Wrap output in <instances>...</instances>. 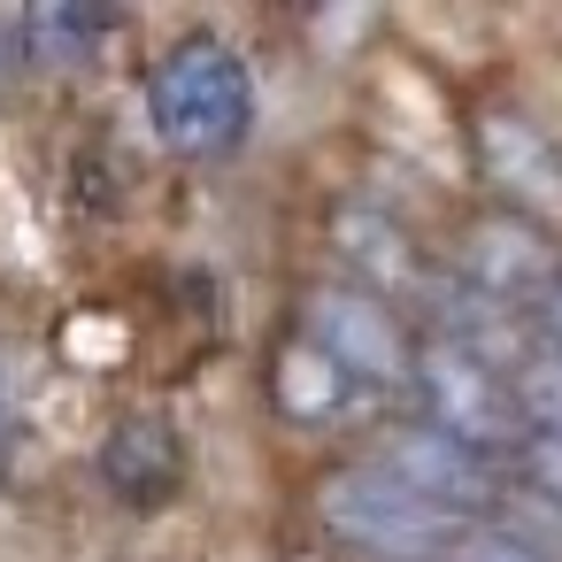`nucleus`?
<instances>
[{"label": "nucleus", "instance_id": "obj_17", "mask_svg": "<svg viewBox=\"0 0 562 562\" xmlns=\"http://www.w3.org/2000/svg\"><path fill=\"white\" fill-rule=\"evenodd\" d=\"M0 439H9V393H0Z\"/></svg>", "mask_w": 562, "mask_h": 562}, {"label": "nucleus", "instance_id": "obj_12", "mask_svg": "<svg viewBox=\"0 0 562 562\" xmlns=\"http://www.w3.org/2000/svg\"><path fill=\"white\" fill-rule=\"evenodd\" d=\"M516 416L539 424V439H562V347H531L516 362Z\"/></svg>", "mask_w": 562, "mask_h": 562}, {"label": "nucleus", "instance_id": "obj_6", "mask_svg": "<svg viewBox=\"0 0 562 562\" xmlns=\"http://www.w3.org/2000/svg\"><path fill=\"white\" fill-rule=\"evenodd\" d=\"M101 485L132 508H162L178 485H186V447L162 416H124L109 439H101Z\"/></svg>", "mask_w": 562, "mask_h": 562}, {"label": "nucleus", "instance_id": "obj_11", "mask_svg": "<svg viewBox=\"0 0 562 562\" xmlns=\"http://www.w3.org/2000/svg\"><path fill=\"white\" fill-rule=\"evenodd\" d=\"M278 401H285L293 416H339V408L355 401V385H347V378L301 339V347L285 355V370H278Z\"/></svg>", "mask_w": 562, "mask_h": 562}, {"label": "nucleus", "instance_id": "obj_3", "mask_svg": "<svg viewBox=\"0 0 562 562\" xmlns=\"http://www.w3.org/2000/svg\"><path fill=\"white\" fill-rule=\"evenodd\" d=\"M408 385L424 393V424L447 431L454 447L485 454V447H508L516 439V393L508 378L470 347V339H431L408 355Z\"/></svg>", "mask_w": 562, "mask_h": 562}, {"label": "nucleus", "instance_id": "obj_4", "mask_svg": "<svg viewBox=\"0 0 562 562\" xmlns=\"http://www.w3.org/2000/svg\"><path fill=\"white\" fill-rule=\"evenodd\" d=\"M308 347L347 378V385H401L408 378V331L393 324L385 301L355 293V285H324L308 293Z\"/></svg>", "mask_w": 562, "mask_h": 562}, {"label": "nucleus", "instance_id": "obj_2", "mask_svg": "<svg viewBox=\"0 0 562 562\" xmlns=\"http://www.w3.org/2000/svg\"><path fill=\"white\" fill-rule=\"evenodd\" d=\"M316 508H324V524H331L347 547L385 554V562H424V554H447V547L462 539L454 516H439L431 501H416V493H408L393 470H378V462L331 470L324 493H316Z\"/></svg>", "mask_w": 562, "mask_h": 562}, {"label": "nucleus", "instance_id": "obj_16", "mask_svg": "<svg viewBox=\"0 0 562 562\" xmlns=\"http://www.w3.org/2000/svg\"><path fill=\"white\" fill-rule=\"evenodd\" d=\"M9 63H16V32L0 24V86H9Z\"/></svg>", "mask_w": 562, "mask_h": 562}, {"label": "nucleus", "instance_id": "obj_9", "mask_svg": "<svg viewBox=\"0 0 562 562\" xmlns=\"http://www.w3.org/2000/svg\"><path fill=\"white\" fill-rule=\"evenodd\" d=\"M339 239H347V262L370 278V301L393 308V293H416V285H424V262H416V247H408L401 224L347 209V216H339Z\"/></svg>", "mask_w": 562, "mask_h": 562}, {"label": "nucleus", "instance_id": "obj_15", "mask_svg": "<svg viewBox=\"0 0 562 562\" xmlns=\"http://www.w3.org/2000/svg\"><path fill=\"white\" fill-rule=\"evenodd\" d=\"M539 308H547V331H554V347H562V278L539 293Z\"/></svg>", "mask_w": 562, "mask_h": 562}, {"label": "nucleus", "instance_id": "obj_10", "mask_svg": "<svg viewBox=\"0 0 562 562\" xmlns=\"http://www.w3.org/2000/svg\"><path fill=\"white\" fill-rule=\"evenodd\" d=\"M9 32H16V47H24L32 63L78 70V63H93V47L116 32V16H109V9H32V16H16Z\"/></svg>", "mask_w": 562, "mask_h": 562}, {"label": "nucleus", "instance_id": "obj_5", "mask_svg": "<svg viewBox=\"0 0 562 562\" xmlns=\"http://www.w3.org/2000/svg\"><path fill=\"white\" fill-rule=\"evenodd\" d=\"M378 470H393L416 501H431L439 516H477V508H493V470H485V454H470V447H454L447 431H431V424H408V431H393L378 454H370Z\"/></svg>", "mask_w": 562, "mask_h": 562}, {"label": "nucleus", "instance_id": "obj_1", "mask_svg": "<svg viewBox=\"0 0 562 562\" xmlns=\"http://www.w3.org/2000/svg\"><path fill=\"white\" fill-rule=\"evenodd\" d=\"M147 109H155V132L178 155H232L247 139V124H255V78L224 40L193 32L155 63Z\"/></svg>", "mask_w": 562, "mask_h": 562}, {"label": "nucleus", "instance_id": "obj_7", "mask_svg": "<svg viewBox=\"0 0 562 562\" xmlns=\"http://www.w3.org/2000/svg\"><path fill=\"white\" fill-rule=\"evenodd\" d=\"M477 162H485V178H493L516 209L562 216V155H554L524 116H485V124H477Z\"/></svg>", "mask_w": 562, "mask_h": 562}, {"label": "nucleus", "instance_id": "obj_14", "mask_svg": "<svg viewBox=\"0 0 562 562\" xmlns=\"http://www.w3.org/2000/svg\"><path fill=\"white\" fill-rule=\"evenodd\" d=\"M524 462H531L539 493H547V501H562V439H531V447H524Z\"/></svg>", "mask_w": 562, "mask_h": 562}, {"label": "nucleus", "instance_id": "obj_13", "mask_svg": "<svg viewBox=\"0 0 562 562\" xmlns=\"http://www.w3.org/2000/svg\"><path fill=\"white\" fill-rule=\"evenodd\" d=\"M447 562H547V554L524 547V539H508V531H462L447 547Z\"/></svg>", "mask_w": 562, "mask_h": 562}, {"label": "nucleus", "instance_id": "obj_8", "mask_svg": "<svg viewBox=\"0 0 562 562\" xmlns=\"http://www.w3.org/2000/svg\"><path fill=\"white\" fill-rule=\"evenodd\" d=\"M462 262H470V278H477L493 301H524V293H547V285H554V262H547V247H539L524 224H508V216H485V224H470V247H462Z\"/></svg>", "mask_w": 562, "mask_h": 562}]
</instances>
